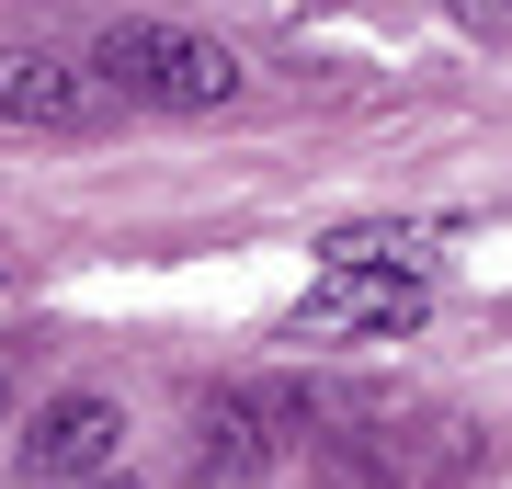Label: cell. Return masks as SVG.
<instances>
[{
	"label": "cell",
	"instance_id": "cell-4",
	"mask_svg": "<svg viewBox=\"0 0 512 489\" xmlns=\"http://www.w3.org/2000/svg\"><path fill=\"white\" fill-rule=\"evenodd\" d=\"M421 308H433V285L399 262H319V285L296 296V342H399L421 330Z\"/></svg>",
	"mask_w": 512,
	"mask_h": 489
},
{
	"label": "cell",
	"instance_id": "cell-3",
	"mask_svg": "<svg viewBox=\"0 0 512 489\" xmlns=\"http://www.w3.org/2000/svg\"><path fill=\"white\" fill-rule=\"evenodd\" d=\"M308 433H319V399H308V387L239 376V387H217V399H205V455H194V478H205V489H239V478L285 467Z\"/></svg>",
	"mask_w": 512,
	"mask_h": 489
},
{
	"label": "cell",
	"instance_id": "cell-1",
	"mask_svg": "<svg viewBox=\"0 0 512 489\" xmlns=\"http://www.w3.org/2000/svg\"><path fill=\"white\" fill-rule=\"evenodd\" d=\"M92 80L114 103H148V114H217L239 103V57L194 23H160V12H126L92 35Z\"/></svg>",
	"mask_w": 512,
	"mask_h": 489
},
{
	"label": "cell",
	"instance_id": "cell-9",
	"mask_svg": "<svg viewBox=\"0 0 512 489\" xmlns=\"http://www.w3.org/2000/svg\"><path fill=\"white\" fill-rule=\"evenodd\" d=\"M0 421H12V387H0Z\"/></svg>",
	"mask_w": 512,
	"mask_h": 489
},
{
	"label": "cell",
	"instance_id": "cell-10",
	"mask_svg": "<svg viewBox=\"0 0 512 489\" xmlns=\"http://www.w3.org/2000/svg\"><path fill=\"white\" fill-rule=\"evenodd\" d=\"M319 12H342V0H319Z\"/></svg>",
	"mask_w": 512,
	"mask_h": 489
},
{
	"label": "cell",
	"instance_id": "cell-2",
	"mask_svg": "<svg viewBox=\"0 0 512 489\" xmlns=\"http://www.w3.org/2000/svg\"><path fill=\"white\" fill-rule=\"evenodd\" d=\"M319 421H342V467H365L387 489H456L478 467V444H467V421H444V410H399V399H342V410H319Z\"/></svg>",
	"mask_w": 512,
	"mask_h": 489
},
{
	"label": "cell",
	"instance_id": "cell-7",
	"mask_svg": "<svg viewBox=\"0 0 512 489\" xmlns=\"http://www.w3.org/2000/svg\"><path fill=\"white\" fill-rule=\"evenodd\" d=\"M456 23H478V35H512V0H444Z\"/></svg>",
	"mask_w": 512,
	"mask_h": 489
},
{
	"label": "cell",
	"instance_id": "cell-6",
	"mask_svg": "<svg viewBox=\"0 0 512 489\" xmlns=\"http://www.w3.org/2000/svg\"><path fill=\"white\" fill-rule=\"evenodd\" d=\"M114 91L80 69V57H46V46H0V126H92Z\"/></svg>",
	"mask_w": 512,
	"mask_h": 489
},
{
	"label": "cell",
	"instance_id": "cell-8",
	"mask_svg": "<svg viewBox=\"0 0 512 489\" xmlns=\"http://www.w3.org/2000/svg\"><path fill=\"white\" fill-rule=\"evenodd\" d=\"M80 489H126V478H80Z\"/></svg>",
	"mask_w": 512,
	"mask_h": 489
},
{
	"label": "cell",
	"instance_id": "cell-5",
	"mask_svg": "<svg viewBox=\"0 0 512 489\" xmlns=\"http://www.w3.org/2000/svg\"><path fill=\"white\" fill-rule=\"evenodd\" d=\"M114 455H126V410L92 399V387H69V399H46V410H35V433H23V478L80 489V478H103Z\"/></svg>",
	"mask_w": 512,
	"mask_h": 489
}]
</instances>
